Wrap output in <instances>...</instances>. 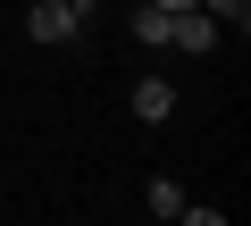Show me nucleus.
I'll list each match as a JSON object with an SVG mask.
<instances>
[{
	"mask_svg": "<svg viewBox=\"0 0 251 226\" xmlns=\"http://www.w3.org/2000/svg\"><path fill=\"white\" fill-rule=\"evenodd\" d=\"M168 50H184V59H209L218 50V17L201 9V0H193V9H168Z\"/></svg>",
	"mask_w": 251,
	"mask_h": 226,
	"instance_id": "f257e3e1",
	"label": "nucleus"
},
{
	"mask_svg": "<svg viewBox=\"0 0 251 226\" xmlns=\"http://www.w3.org/2000/svg\"><path fill=\"white\" fill-rule=\"evenodd\" d=\"M168 109H176V84H168V75H143V84H134V118H143V126H159Z\"/></svg>",
	"mask_w": 251,
	"mask_h": 226,
	"instance_id": "f03ea898",
	"label": "nucleus"
},
{
	"mask_svg": "<svg viewBox=\"0 0 251 226\" xmlns=\"http://www.w3.org/2000/svg\"><path fill=\"white\" fill-rule=\"evenodd\" d=\"M134 42H151V50L168 42V9H159V0H143V9H134Z\"/></svg>",
	"mask_w": 251,
	"mask_h": 226,
	"instance_id": "7ed1b4c3",
	"label": "nucleus"
},
{
	"mask_svg": "<svg viewBox=\"0 0 251 226\" xmlns=\"http://www.w3.org/2000/svg\"><path fill=\"white\" fill-rule=\"evenodd\" d=\"M143 201H151V218H176V209H184V184H176V176H151Z\"/></svg>",
	"mask_w": 251,
	"mask_h": 226,
	"instance_id": "20e7f679",
	"label": "nucleus"
},
{
	"mask_svg": "<svg viewBox=\"0 0 251 226\" xmlns=\"http://www.w3.org/2000/svg\"><path fill=\"white\" fill-rule=\"evenodd\" d=\"M201 9H209V17H218V25H234V34H243V25H251V0H201Z\"/></svg>",
	"mask_w": 251,
	"mask_h": 226,
	"instance_id": "39448f33",
	"label": "nucleus"
},
{
	"mask_svg": "<svg viewBox=\"0 0 251 226\" xmlns=\"http://www.w3.org/2000/svg\"><path fill=\"white\" fill-rule=\"evenodd\" d=\"M159 9H193V0H159Z\"/></svg>",
	"mask_w": 251,
	"mask_h": 226,
	"instance_id": "423d86ee",
	"label": "nucleus"
}]
</instances>
